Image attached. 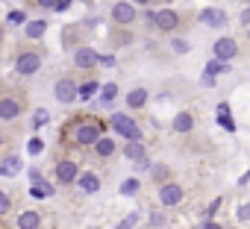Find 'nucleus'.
<instances>
[{
  "mask_svg": "<svg viewBox=\"0 0 250 229\" xmlns=\"http://www.w3.org/2000/svg\"><path fill=\"white\" fill-rule=\"evenodd\" d=\"M106 135V121L100 114H91V112H77L62 124L59 130V150H88L97 138Z\"/></svg>",
  "mask_w": 250,
  "mask_h": 229,
  "instance_id": "1",
  "label": "nucleus"
},
{
  "mask_svg": "<svg viewBox=\"0 0 250 229\" xmlns=\"http://www.w3.org/2000/svg\"><path fill=\"white\" fill-rule=\"evenodd\" d=\"M30 109V94L21 85L0 88V124H15L24 118V112Z\"/></svg>",
  "mask_w": 250,
  "mask_h": 229,
  "instance_id": "2",
  "label": "nucleus"
},
{
  "mask_svg": "<svg viewBox=\"0 0 250 229\" xmlns=\"http://www.w3.org/2000/svg\"><path fill=\"white\" fill-rule=\"evenodd\" d=\"M44 47L42 44H36V41H21L18 47H15V74L18 76H36L39 71H42V65H44Z\"/></svg>",
  "mask_w": 250,
  "mask_h": 229,
  "instance_id": "3",
  "label": "nucleus"
},
{
  "mask_svg": "<svg viewBox=\"0 0 250 229\" xmlns=\"http://www.w3.org/2000/svg\"><path fill=\"white\" fill-rule=\"evenodd\" d=\"M191 21V15L188 12H180V9H174V6H162L159 12H153V30L156 33H162V36H177V33H183L186 30V24Z\"/></svg>",
  "mask_w": 250,
  "mask_h": 229,
  "instance_id": "4",
  "label": "nucleus"
},
{
  "mask_svg": "<svg viewBox=\"0 0 250 229\" xmlns=\"http://www.w3.org/2000/svg\"><path fill=\"white\" fill-rule=\"evenodd\" d=\"M106 127L118 138H124V141H145V127L133 118L130 112H112L109 121H106Z\"/></svg>",
  "mask_w": 250,
  "mask_h": 229,
  "instance_id": "5",
  "label": "nucleus"
},
{
  "mask_svg": "<svg viewBox=\"0 0 250 229\" xmlns=\"http://www.w3.org/2000/svg\"><path fill=\"white\" fill-rule=\"evenodd\" d=\"M80 162H77V156L74 153H68V150H56V159H53V185H59V188H71L74 182H77V176H80Z\"/></svg>",
  "mask_w": 250,
  "mask_h": 229,
  "instance_id": "6",
  "label": "nucleus"
},
{
  "mask_svg": "<svg viewBox=\"0 0 250 229\" xmlns=\"http://www.w3.org/2000/svg\"><path fill=\"white\" fill-rule=\"evenodd\" d=\"M53 94H56V100H59L62 106L77 103V100H80V79H77L74 74H62V76H56V82H53Z\"/></svg>",
  "mask_w": 250,
  "mask_h": 229,
  "instance_id": "7",
  "label": "nucleus"
},
{
  "mask_svg": "<svg viewBox=\"0 0 250 229\" xmlns=\"http://www.w3.org/2000/svg\"><path fill=\"white\" fill-rule=\"evenodd\" d=\"M97 65H100V53H97L94 47L83 44V47L71 50V68H74V71H80V74H94Z\"/></svg>",
  "mask_w": 250,
  "mask_h": 229,
  "instance_id": "8",
  "label": "nucleus"
},
{
  "mask_svg": "<svg viewBox=\"0 0 250 229\" xmlns=\"http://www.w3.org/2000/svg\"><path fill=\"white\" fill-rule=\"evenodd\" d=\"M142 15H139V9L130 3V0H118V3H112V9H109V21L115 24V27H133L136 21H139Z\"/></svg>",
  "mask_w": 250,
  "mask_h": 229,
  "instance_id": "9",
  "label": "nucleus"
},
{
  "mask_svg": "<svg viewBox=\"0 0 250 229\" xmlns=\"http://www.w3.org/2000/svg\"><path fill=\"white\" fill-rule=\"evenodd\" d=\"M118 153H121V147H118V141H115V138H109V135L97 138V141L88 147V156H91V162H94V165H109Z\"/></svg>",
  "mask_w": 250,
  "mask_h": 229,
  "instance_id": "10",
  "label": "nucleus"
},
{
  "mask_svg": "<svg viewBox=\"0 0 250 229\" xmlns=\"http://www.w3.org/2000/svg\"><path fill=\"white\" fill-rule=\"evenodd\" d=\"M238 53H241V47H238V38H232V36H221V38L212 41V59L221 62V65L232 62Z\"/></svg>",
  "mask_w": 250,
  "mask_h": 229,
  "instance_id": "11",
  "label": "nucleus"
},
{
  "mask_svg": "<svg viewBox=\"0 0 250 229\" xmlns=\"http://www.w3.org/2000/svg\"><path fill=\"white\" fill-rule=\"evenodd\" d=\"M18 229H47V214L42 209H21L15 217Z\"/></svg>",
  "mask_w": 250,
  "mask_h": 229,
  "instance_id": "12",
  "label": "nucleus"
},
{
  "mask_svg": "<svg viewBox=\"0 0 250 229\" xmlns=\"http://www.w3.org/2000/svg\"><path fill=\"white\" fill-rule=\"evenodd\" d=\"M183 200H186V188H183L180 182H168V185L159 188V206L174 209V206H180Z\"/></svg>",
  "mask_w": 250,
  "mask_h": 229,
  "instance_id": "13",
  "label": "nucleus"
},
{
  "mask_svg": "<svg viewBox=\"0 0 250 229\" xmlns=\"http://www.w3.org/2000/svg\"><path fill=\"white\" fill-rule=\"evenodd\" d=\"M83 194H100V188H103V179H100V173L97 171H80V176H77V182H74Z\"/></svg>",
  "mask_w": 250,
  "mask_h": 229,
  "instance_id": "14",
  "label": "nucleus"
},
{
  "mask_svg": "<svg viewBox=\"0 0 250 229\" xmlns=\"http://www.w3.org/2000/svg\"><path fill=\"white\" fill-rule=\"evenodd\" d=\"M147 100H150V91L147 88H130L127 97H124V103H127L130 112H145L147 109Z\"/></svg>",
  "mask_w": 250,
  "mask_h": 229,
  "instance_id": "15",
  "label": "nucleus"
},
{
  "mask_svg": "<svg viewBox=\"0 0 250 229\" xmlns=\"http://www.w3.org/2000/svg\"><path fill=\"white\" fill-rule=\"evenodd\" d=\"M21 168H24V162H21V156L12 153V150H9L3 159H0V176H18Z\"/></svg>",
  "mask_w": 250,
  "mask_h": 229,
  "instance_id": "16",
  "label": "nucleus"
},
{
  "mask_svg": "<svg viewBox=\"0 0 250 229\" xmlns=\"http://www.w3.org/2000/svg\"><path fill=\"white\" fill-rule=\"evenodd\" d=\"M194 124H197V118H194V112H177V118H174V133H180V135H186V133H191L194 130Z\"/></svg>",
  "mask_w": 250,
  "mask_h": 229,
  "instance_id": "17",
  "label": "nucleus"
},
{
  "mask_svg": "<svg viewBox=\"0 0 250 229\" xmlns=\"http://www.w3.org/2000/svg\"><path fill=\"white\" fill-rule=\"evenodd\" d=\"M44 33H47V21H27L24 24V41H42L44 38Z\"/></svg>",
  "mask_w": 250,
  "mask_h": 229,
  "instance_id": "18",
  "label": "nucleus"
},
{
  "mask_svg": "<svg viewBox=\"0 0 250 229\" xmlns=\"http://www.w3.org/2000/svg\"><path fill=\"white\" fill-rule=\"evenodd\" d=\"M71 44H74V50H77V47H83V27L68 24V27L62 30V47H65V50H71Z\"/></svg>",
  "mask_w": 250,
  "mask_h": 229,
  "instance_id": "19",
  "label": "nucleus"
},
{
  "mask_svg": "<svg viewBox=\"0 0 250 229\" xmlns=\"http://www.w3.org/2000/svg\"><path fill=\"white\" fill-rule=\"evenodd\" d=\"M150 179L156 182V188H162V185H168V182H174V171L168 168V165H150Z\"/></svg>",
  "mask_w": 250,
  "mask_h": 229,
  "instance_id": "20",
  "label": "nucleus"
},
{
  "mask_svg": "<svg viewBox=\"0 0 250 229\" xmlns=\"http://www.w3.org/2000/svg\"><path fill=\"white\" fill-rule=\"evenodd\" d=\"M121 156L130 162H139V159H147V147L145 141H127V147H121Z\"/></svg>",
  "mask_w": 250,
  "mask_h": 229,
  "instance_id": "21",
  "label": "nucleus"
},
{
  "mask_svg": "<svg viewBox=\"0 0 250 229\" xmlns=\"http://www.w3.org/2000/svg\"><path fill=\"white\" fill-rule=\"evenodd\" d=\"M118 94H121V88H118V82H106L103 88H100V97H97V103L103 106V109H109L115 100H118Z\"/></svg>",
  "mask_w": 250,
  "mask_h": 229,
  "instance_id": "22",
  "label": "nucleus"
},
{
  "mask_svg": "<svg viewBox=\"0 0 250 229\" xmlns=\"http://www.w3.org/2000/svg\"><path fill=\"white\" fill-rule=\"evenodd\" d=\"M53 194H56V185H50V179L33 182V188H30V197H36V200H47V197H53Z\"/></svg>",
  "mask_w": 250,
  "mask_h": 229,
  "instance_id": "23",
  "label": "nucleus"
},
{
  "mask_svg": "<svg viewBox=\"0 0 250 229\" xmlns=\"http://www.w3.org/2000/svg\"><path fill=\"white\" fill-rule=\"evenodd\" d=\"M200 21H203L206 27H224V24H227V15H224L221 9H203V12H200Z\"/></svg>",
  "mask_w": 250,
  "mask_h": 229,
  "instance_id": "24",
  "label": "nucleus"
},
{
  "mask_svg": "<svg viewBox=\"0 0 250 229\" xmlns=\"http://www.w3.org/2000/svg\"><path fill=\"white\" fill-rule=\"evenodd\" d=\"M15 211V194H9V191H0V220L3 217H9Z\"/></svg>",
  "mask_w": 250,
  "mask_h": 229,
  "instance_id": "25",
  "label": "nucleus"
},
{
  "mask_svg": "<svg viewBox=\"0 0 250 229\" xmlns=\"http://www.w3.org/2000/svg\"><path fill=\"white\" fill-rule=\"evenodd\" d=\"M139 188H142V179H139V176H130V179H124V182H121L118 194H124V197H133V194H139Z\"/></svg>",
  "mask_w": 250,
  "mask_h": 229,
  "instance_id": "26",
  "label": "nucleus"
},
{
  "mask_svg": "<svg viewBox=\"0 0 250 229\" xmlns=\"http://www.w3.org/2000/svg\"><path fill=\"white\" fill-rule=\"evenodd\" d=\"M168 47H171L177 56H186V53H191V44H188L186 38H180V36H171V38H168Z\"/></svg>",
  "mask_w": 250,
  "mask_h": 229,
  "instance_id": "27",
  "label": "nucleus"
},
{
  "mask_svg": "<svg viewBox=\"0 0 250 229\" xmlns=\"http://www.w3.org/2000/svg\"><path fill=\"white\" fill-rule=\"evenodd\" d=\"M56 3H59V0H27V9H33V12H50V9H56Z\"/></svg>",
  "mask_w": 250,
  "mask_h": 229,
  "instance_id": "28",
  "label": "nucleus"
},
{
  "mask_svg": "<svg viewBox=\"0 0 250 229\" xmlns=\"http://www.w3.org/2000/svg\"><path fill=\"white\" fill-rule=\"evenodd\" d=\"M94 91H97V79H85V82H80V100H88Z\"/></svg>",
  "mask_w": 250,
  "mask_h": 229,
  "instance_id": "29",
  "label": "nucleus"
},
{
  "mask_svg": "<svg viewBox=\"0 0 250 229\" xmlns=\"http://www.w3.org/2000/svg\"><path fill=\"white\" fill-rule=\"evenodd\" d=\"M224 71H227V65H221V62H215V59L206 62V79H215V76L224 74Z\"/></svg>",
  "mask_w": 250,
  "mask_h": 229,
  "instance_id": "30",
  "label": "nucleus"
},
{
  "mask_svg": "<svg viewBox=\"0 0 250 229\" xmlns=\"http://www.w3.org/2000/svg\"><path fill=\"white\" fill-rule=\"evenodd\" d=\"M47 118H50V112H47V109H39V112H36V118H33V130L44 127V124H47Z\"/></svg>",
  "mask_w": 250,
  "mask_h": 229,
  "instance_id": "31",
  "label": "nucleus"
},
{
  "mask_svg": "<svg viewBox=\"0 0 250 229\" xmlns=\"http://www.w3.org/2000/svg\"><path fill=\"white\" fill-rule=\"evenodd\" d=\"M136 220H139V214L133 211V214H127V217H124V223H118L115 229H133V226H136Z\"/></svg>",
  "mask_w": 250,
  "mask_h": 229,
  "instance_id": "32",
  "label": "nucleus"
},
{
  "mask_svg": "<svg viewBox=\"0 0 250 229\" xmlns=\"http://www.w3.org/2000/svg\"><path fill=\"white\" fill-rule=\"evenodd\" d=\"M130 3L139 9V6H153V3H168V0H130Z\"/></svg>",
  "mask_w": 250,
  "mask_h": 229,
  "instance_id": "33",
  "label": "nucleus"
},
{
  "mask_svg": "<svg viewBox=\"0 0 250 229\" xmlns=\"http://www.w3.org/2000/svg\"><path fill=\"white\" fill-rule=\"evenodd\" d=\"M42 150H44V144H42V138H33V141H30V153H33V156H39Z\"/></svg>",
  "mask_w": 250,
  "mask_h": 229,
  "instance_id": "34",
  "label": "nucleus"
},
{
  "mask_svg": "<svg viewBox=\"0 0 250 229\" xmlns=\"http://www.w3.org/2000/svg\"><path fill=\"white\" fill-rule=\"evenodd\" d=\"M6 153H9V138H6L3 133H0V159H3Z\"/></svg>",
  "mask_w": 250,
  "mask_h": 229,
  "instance_id": "35",
  "label": "nucleus"
},
{
  "mask_svg": "<svg viewBox=\"0 0 250 229\" xmlns=\"http://www.w3.org/2000/svg\"><path fill=\"white\" fill-rule=\"evenodd\" d=\"M9 24H27V15L24 12H12L9 15Z\"/></svg>",
  "mask_w": 250,
  "mask_h": 229,
  "instance_id": "36",
  "label": "nucleus"
},
{
  "mask_svg": "<svg viewBox=\"0 0 250 229\" xmlns=\"http://www.w3.org/2000/svg\"><path fill=\"white\" fill-rule=\"evenodd\" d=\"M238 24H241V27H250V6H247L241 15H238Z\"/></svg>",
  "mask_w": 250,
  "mask_h": 229,
  "instance_id": "37",
  "label": "nucleus"
},
{
  "mask_svg": "<svg viewBox=\"0 0 250 229\" xmlns=\"http://www.w3.org/2000/svg\"><path fill=\"white\" fill-rule=\"evenodd\" d=\"M238 217H241V220H250V203H247V206H241V209H238Z\"/></svg>",
  "mask_w": 250,
  "mask_h": 229,
  "instance_id": "38",
  "label": "nucleus"
},
{
  "mask_svg": "<svg viewBox=\"0 0 250 229\" xmlns=\"http://www.w3.org/2000/svg\"><path fill=\"white\" fill-rule=\"evenodd\" d=\"M71 3H74V0H59V3H56V9H53V12H65V9H68Z\"/></svg>",
  "mask_w": 250,
  "mask_h": 229,
  "instance_id": "39",
  "label": "nucleus"
},
{
  "mask_svg": "<svg viewBox=\"0 0 250 229\" xmlns=\"http://www.w3.org/2000/svg\"><path fill=\"white\" fill-rule=\"evenodd\" d=\"M136 171H150V162H147V159H139V162H136Z\"/></svg>",
  "mask_w": 250,
  "mask_h": 229,
  "instance_id": "40",
  "label": "nucleus"
},
{
  "mask_svg": "<svg viewBox=\"0 0 250 229\" xmlns=\"http://www.w3.org/2000/svg\"><path fill=\"white\" fill-rule=\"evenodd\" d=\"M3 41H6V24H0V47H3Z\"/></svg>",
  "mask_w": 250,
  "mask_h": 229,
  "instance_id": "41",
  "label": "nucleus"
},
{
  "mask_svg": "<svg viewBox=\"0 0 250 229\" xmlns=\"http://www.w3.org/2000/svg\"><path fill=\"white\" fill-rule=\"evenodd\" d=\"M200 229H221V226H218V223H215V220H206V223H203V226H200Z\"/></svg>",
  "mask_w": 250,
  "mask_h": 229,
  "instance_id": "42",
  "label": "nucleus"
},
{
  "mask_svg": "<svg viewBox=\"0 0 250 229\" xmlns=\"http://www.w3.org/2000/svg\"><path fill=\"white\" fill-rule=\"evenodd\" d=\"M247 41H250V27H247Z\"/></svg>",
  "mask_w": 250,
  "mask_h": 229,
  "instance_id": "43",
  "label": "nucleus"
},
{
  "mask_svg": "<svg viewBox=\"0 0 250 229\" xmlns=\"http://www.w3.org/2000/svg\"><path fill=\"white\" fill-rule=\"evenodd\" d=\"M83 3H91V0H83Z\"/></svg>",
  "mask_w": 250,
  "mask_h": 229,
  "instance_id": "44",
  "label": "nucleus"
},
{
  "mask_svg": "<svg viewBox=\"0 0 250 229\" xmlns=\"http://www.w3.org/2000/svg\"><path fill=\"white\" fill-rule=\"evenodd\" d=\"M47 229H53V226H47Z\"/></svg>",
  "mask_w": 250,
  "mask_h": 229,
  "instance_id": "45",
  "label": "nucleus"
}]
</instances>
